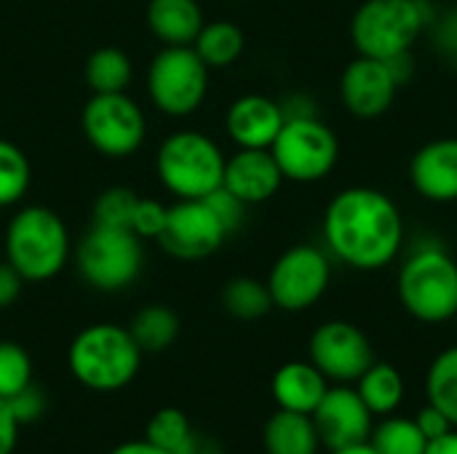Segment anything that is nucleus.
<instances>
[{
	"label": "nucleus",
	"instance_id": "f257e3e1",
	"mask_svg": "<svg viewBox=\"0 0 457 454\" xmlns=\"http://www.w3.org/2000/svg\"><path fill=\"white\" fill-rule=\"evenodd\" d=\"M321 230L329 254L361 273L388 268L404 246L402 209L367 185L340 190L324 211Z\"/></svg>",
	"mask_w": 457,
	"mask_h": 454
},
{
	"label": "nucleus",
	"instance_id": "f03ea898",
	"mask_svg": "<svg viewBox=\"0 0 457 454\" xmlns=\"http://www.w3.org/2000/svg\"><path fill=\"white\" fill-rule=\"evenodd\" d=\"M142 356L126 326L91 324L70 343L67 367L78 385L96 393H115L134 383Z\"/></svg>",
	"mask_w": 457,
	"mask_h": 454
},
{
	"label": "nucleus",
	"instance_id": "7ed1b4c3",
	"mask_svg": "<svg viewBox=\"0 0 457 454\" xmlns=\"http://www.w3.org/2000/svg\"><path fill=\"white\" fill-rule=\"evenodd\" d=\"M70 257V233L64 219L46 206H24L5 230V260L29 281L43 284L62 273Z\"/></svg>",
	"mask_w": 457,
	"mask_h": 454
},
{
	"label": "nucleus",
	"instance_id": "20e7f679",
	"mask_svg": "<svg viewBox=\"0 0 457 454\" xmlns=\"http://www.w3.org/2000/svg\"><path fill=\"white\" fill-rule=\"evenodd\" d=\"M428 19L423 0H364L351 16V40L356 54L391 62L412 54Z\"/></svg>",
	"mask_w": 457,
	"mask_h": 454
},
{
	"label": "nucleus",
	"instance_id": "39448f33",
	"mask_svg": "<svg viewBox=\"0 0 457 454\" xmlns=\"http://www.w3.org/2000/svg\"><path fill=\"white\" fill-rule=\"evenodd\" d=\"M155 169L161 185L177 195V201H193L222 187L225 155L212 136L201 131H177L158 147Z\"/></svg>",
	"mask_w": 457,
	"mask_h": 454
},
{
	"label": "nucleus",
	"instance_id": "423d86ee",
	"mask_svg": "<svg viewBox=\"0 0 457 454\" xmlns=\"http://www.w3.org/2000/svg\"><path fill=\"white\" fill-rule=\"evenodd\" d=\"M404 310L423 324H445L457 313V262L439 246L418 249L396 281Z\"/></svg>",
	"mask_w": 457,
	"mask_h": 454
},
{
	"label": "nucleus",
	"instance_id": "0eeeda50",
	"mask_svg": "<svg viewBox=\"0 0 457 454\" xmlns=\"http://www.w3.org/2000/svg\"><path fill=\"white\" fill-rule=\"evenodd\" d=\"M80 278L96 292H120L131 286L145 268L142 238L123 227L91 225L75 249Z\"/></svg>",
	"mask_w": 457,
	"mask_h": 454
},
{
	"label": "nucleus",
	"instance_id": "6e6552de",
	"mask_svg": "<svg viewBox=\"0 0 457 454\" xmlns=\"http://www.w3.org/2000/svg\"><path fill=\"white\" fill-rule=\"evenodd\" d=\"M270 153L289 182L311 185L327 179L340 161L337 134L313 115H287Z\"/></svg>",
	"mask_w": 457,
	"mask_h": 454
},
{
	"label": "nucleus",
	"instance_id": "1a4fd4ad",
	"mask_svg": "<svg viewBox=\"0 0 457 454\" xmlns=\"http://www.w3.org/2000/svg\"><path fill=\"white\" fill-rule=\"evenodd\" d=\"M209 91V67L193 45H166L147 70V94L169 118L193 115Z\"/></svg>",
	"mask_w": 457,
	"mask_h": 454
},
{
	"label": "nucleus",
	"instance_id": "9d476101",
	"mask_svg": "<svg viewBox=\"0 0 457 454\" xmlns=\"http://www.w3.org/2000/svg\"><path fill=\"white\" fill-rule=\"evenodd\" d=\"M86 142L104 158L134 155L147 131L142 107L126 94H94L80 115Z\"/></svg>",
	"mask_w": 457,
	"mask_h": 454
},
{
	"label": "nucleus",
	"instance_id": "9b49d317",
	"mask_svg": "<svg viewBox=\"0 0 457 454\" xmlns=\"http://www.w3.org/2000/svg\"><path fill=\"white\" fill-rule=\"evenodd\" d=\"M329 281H332L329 254L319 246L297 244L273 262L265 284L273 297V308L287 313H300L313 308L327 294Z\"/></svg>",
	"mask_w": 457,
	"mask_h": 454
},
{
	"label": "nucleus",
	"instance_id": "f8f14e48",
	"mask_svg": "<svg viewBox=\"0 0 457 454\" xmlns=\"http://www.w3.org/2000/svg\"><path fill=\"white\" fill-rule=\"evenodd\" d=\"M228 235V227L209 206V201L193 198L166 206V222L155 241L169 257L179 262H201L217 254Z\"/></svg>",
	"mask_w": 457,
	"mask_h": 454
},
{
	"label": "nucleus",
	"instance_id": "ddd939ff",
	"mask_svg": "<svg viewBox=\"0 0 457 454\" xmlns=\"http://www.w3.org/2000/svg\"><path fill=\"white\" fill-rule=\"evenodd\" d=\"M308 361L335 385H353L378 359L370 337L351 321H327L308 340Z\"/></svg>",
	"mask_w": 457,
	"mask_h": 454
},
{
	"label": "nucleus",
	"instance_id": "4468645a",
	"mask_svg": "<svg viewBox=\"0 0 457 454\" xmlns=\"http://www.w3.org/2000/svg\"><path fill=\"white\" fill-rule=\"evenodd\" d=\"M311 417L321 447L329 452L370 442L375 428V415L353 385H329Z\"/></svg>",
	"mask_w": 457,
	"mask_h": 454
},
{
	"label": "nucleus",
	"instance_id": "2eb2a0df",
	"mask_svg": "<svg viewBox=\"0 0 457 454\" xmlns=\"http://www.w3.org/2000/svg\"><path fill=\"white\" fill-rule=\"evenodd\" d=\"M399 80L388 62L361 56L351 59L340 75V99L343 107L361 120L383 118L396 102Z\"/></svg>",
	"mask_w": 457,
	"mask_h": 454
},
{
	"label": "nucleus",
	"instance_id": "dca6fc26",
	"mask_svg": "<svg viewBox=\"0 0 457 454\" xmlns=\"http://www.w3.org/2000/svg\"><path fill=\"white\" fill-rule=\"evenodd\" d=\"M410 182L415 193L431 203H455L457 136L426 142L410 161Z\"/></svg>",
	"mask_w": 457,
	"mask_h": 454
},
{
	"label": "nucleus",
	"instance_id": "f3484780",
	"mask_svg": "<svg viewBox=\"0 0 457 454\" xmlns=\"http://www.w3.org/2000/svg\"><path fill=\"white\" fill-rule=\"evenodd\" d=\"M284 120H287V112L276 99L262 96V94H244L228 107L225 131L238 147L270 150Z\"/></svg>",
	"mask_w": 457,
	"mask_h": 454
},
{
	"label": "nucleus",
	"instance_id": "a211bd4d",
	"mask_svg": "<svg viewBox=\"0 0 457 454\" xmlns=\"http://www.w3.org/2000/svg\"><path fill=\"white\" fill-rule=\"evenodd\" d=\"M284 182V174L270 150H249L238 147L236 155L225 158L222 187L233 193L246 206L270 201Z\"/></svg>",
	"mask_w": 457,
	"mask_h": 454
},
{
	"label": "nucleus",
	"instance_id": "6ab92c4d",
	"mask_svg": "<svg viewBox=\"0 0 457 454\" xmlns=\"http://www.w3.org/2000/svg\"><path fill=\"white\" fill-rule=\"evenodd\" d=\"M327 388L329 380L311 361H287L284 367L276 369L270 380V396L276 407L300 415H313Z\"/></svg>",
	"mask_w": 457,
	"mask_h": 454
},
{
	"label": "nucleus",
	"instance_id": "aec40b11",
	"mask_svg": "<svg viewBox=\"0 0 457 454\" xmlns=\"http://www.w3.org/2000/svg\"><path fill=\"white\" fill-rule=\"evenodd\" d=\"M145 19L163 45H193L206 24L198 0H150Z\"/></svg>",
	"mask_w": 457,
	"mask_h": 454
},
{
	"label": "nucleus",
	"instance_id": "412c9836",
	"mask_svg": "<svg viewBox=\"0 0 457 454\" xmlns=\"http://www.w3.org/2000/svg\"><path fill=\"white\" fill-rule=\"evenodd\" d=\"M265 454H319L321 442L311 415L276 409L262 428Z\"/></svg>",
	"mask_w": 457,
	"mask_h": 454
},
{
	"label": "nucleus",
	"instance_id": "4be33fe9",
	"mask_svg": "<svg viewBox=\"0 0 457 454\" xmlns=\"http://www.w3.org/2000/svg\"><path fill=\"white\" fill-rule=\"evenodd\" d=\"M353 388L359 391L361 401L370 407L375 417H388L394 415L402 401H404V377L396 367L386 361H375L356 383Z\"/></svg>",
	"mask_w": 457,
	"mask_h": 454
},
{
	"label": "nucleus",
	"instance_id": "5701e85b",
	"mask_svg": "<svg viewBox=\"0 0 457 454\" xmlns=\"http://www.w3.org/2000/svg\"><path fill=\"white\" fill-rule=\"evenodd\" d=\"M193 48L209 70H222L241 59L246 48V37L238 24L220 19V21H206L201 27L198 37L193 40Z\"/></svg>",
	"mask_w": 457,
	"mask_h": 454
},
{
	"label": "nucleus",
	"instance_id": "b1692460",
	"mask_svg": "<svg viewBox=\"0 0 457 454\" xmlns=\"http://www.w3.org/2000/svg\"><path fill=\"white\" fill-rule=\"evenodd\" d=\"M145 439L163 454H201L198 433L193 431L187 415L174 407L158 409L147 420Z\"/></svg>",
	"mask_w": 457,
	"mask_h": 454
},
{
	"label": "nucleus",
	"instance_id": "393cba45",
	"mask_svg": "<svg viewBox=\"0 0 457 454\" xmlns=\"http://www.w3.org/2000/svg\"><path fill=\"white\" fill-rule=\"evenodd\" d=\"M131 75H134L131 59L118 45L96 48L83 67V78L94 94H120L131 83Z\"/></svg>",
	"mask_w": 457,
	"mask_h": 454
},
{
	"label": "nucleus",
	"instance_id": "a878e982",
	"mask_svg": "<svg viewBox=\"0 0 457 454\" xmlns=\"http://www.w3.org/2000/svg\"><path fill=\"white\" fill-rule=\"evenodd\" d=\"M129 332L142 353H163L179 337V318L166 305H147L131 318Z\"/></svg>",
	"mask_w": 457,
	"mask_h": 454
},
{
	"label": "nucleus",
	"instance_id": "bb28decb",
	"mask_svg": "<svg viewBox=\"0 0 457 454\" xmlns=\"http://www.w3.org/2000/svg\"><path fill=\"white\" fill-rule=\"evenodd\" d=\"M222 308L228 316H233L238 321H257L273 310V297L268 292V284L249 278V276H238L225 284Z\"/></svg>",
	"mask_w": 457,
	"mask_h": 454
},
{
	"label": "nucleus",
	"instance_id": "cd10ccee",
	"mask_svg": "<svg viewBox=\"0 0 457 454\" xmlns=\"http://www.w3.org/2000/svg\"><path fill=\"white\" fill-rule=\"evenodd\" d=\"M426 396L428 404L445 412V417L457 428V345L442 351L426 375Z\"/></svg>",
	"mask_w": 457,
	"mask_h": 454
},
{
	"label": "nucleus",
	"instance_id": "c85d7f7f",
	"mask_svg": "<svg viewBox=\"0 0 457 454\" xmlns=\"http://www.w3.org/2000/svg\"><path fill=\"white\" fill-rule=\"evenodd\" d=\"M370 444L375 447L378 454H423L428 442L415 425L412 417H396L388 415L372 428Z\"/></svg>",
	"mask_w": 457,
	"mask_h": 454
},
{
	"label": "nucleus",
	"instance_id": "c756f323",
	"mask_svg": "<svg viewBox=\"0 0 457 454\" xmlns=\"http://www.w3.org/2000/svg\"><path fill=\"white\" fill-rule=\"evenodd\" d=\"M32 169L21 147L0 139V209L13 206L29 190Z\"/></svg>",
	"mask_w": 457,
	"mask_h": 454
},
{
	"label": "nucleus",
	"instance_id": "7c9ffc66",
	"mask_svg": "<svg viewBox=\"0 0 457 454\" xmlns=\"http://www.w3.org/2000/svg\"><path fill=\"white\" fill-rule=\"evenodd\" d=\"M137 206H139V195L134 190H129V187H107L94 203V225H110V227L131 230Z\"/></svg>",
	"mask_w": 457,
	"mask_h": 454
},
{
	"label": "nucleus",
	"instance_id": "2f4dec72",
	"mask_svg": "<svg viewBox=\"0 0 457 454\" xmlns=\"http://www.w3.org/2000/svg\"><path fill=\"white\" fill-rule=\"evenodd\" d=\"M32 383V359L19 343L0 340V399H11Z\"/></svg>",
	"mask_w": 457,
	"mask_h": 454
},
{
	"label": "nucleus",
	"instance_id": "473e14b6",
	"mask_svg": "<svg viewBox=\"0 0 457 454\" xmlns=\"http://www.w3.org/2000/svg\"><path fill=\"white\" fill-rule=\"evenodd\" d=\"M5 401H8V407H11L19 425H32L46 412V393L35 383H29L24 391H19L16 396H11Z\"/></svg>",
	"mask_w": 457,
	"mask_h": 454
},
{
	"label": "nucleus",
	"instance_id": "72a5a7b5",
	"mask_svg": "<svg viewBox=\"0 0 457 454\" xmlns=\"http://www.w3.org/2000/svg\"><path fill=\"white\" fill-rule=\"evenodd\" d=\"M166 222V206H161L158 201H147L139 198V206L134 211V222L131 230L145 241V238H158Z\"/></svg>",
	"mask_w": 457,
	"mask_h": 454
},
{
	"label": "nucleus",
	"instance_id": "f704fd0d",
	"mask_svg": "<svg viewBox=\"0 0 457 454\" xmlns=\"http://www.w3.org/2000/svg\"><path fill=\"white\" fill-rule=\"evenodd\" d=\"M209 206L217 211V217L222 219V225L228 227V233L238 230L241 222H244V214H246V203L238 201L233 193H228L225 187H217L212 195H206Z\"/></svg>",
	"mask_w": 457,
	"mask_h": 454
},
{
	"label": "nucleus",
	"instance_id": "c9c22d12",
	"mask_svg": "<svg viewBox=\"0 0 457 454\" xmlns=\"http://www.w3.org/2000/svg\"><path fill=\"white\" fill-rule=\"evenodd\" d=\"M415 420V425L420 428V433L426 436V442H434V439H439V436H445V433H450L453 431V423L445 417V412L442 409H436L434 404H426L420 412H418V417H412Z\"/></svg>",
	"mask_w": 457,
	"mask_h": 454
},
{
	"label": "nucleus",
	"instance_id": "e433bc0d",
	"mask_svg": "<svg viewBox=\"0 0 457 454\" xmlns=\"http://www.w3.org/2000/svg\"><path fill=\"white\" fill-rule=\"evenodd\" d=\"M21 286H24V278L13 270V265L8 260L0 262V310L11 308L19 300Z\"/></svg>",
	"mask_w": 457,
	"mask_h": 454
},
{
	"label": "nucleus",
	"instance_id": "4c0bfd02",
	"mask_svg": "<svg viewBox=\"0 0 457 454\" xmlns=\"http://www.w3.org/2000/svg\"><path fill=\"white\" fill-rule=\"evenodd\" d=\"M19 423L5 399H0V454H13L19 442Z\"/></svg>",
	"mask_w": 457,
	"mask_h": 454
},
{
	"label": "nucleus",
	"instance_id": "58836bf2",
	"mask_svg": "<svg viewBox=\"0 0 457 454\" xmlns=\"http://www.w3.org/2000/svg\"><path fill=\"white\" fill-rule=\"evenodd\" d=\"M423 454H457V428H453L450 433H445L439 439H434V442H428Z\"/></svg>",
	"mask_w": 457,
	"mask_h": 454
},
{
	"label": "nucleus",
	"instance_id": "ea45409f",
	"mask_svg": "<svg viewBox=\"0 0 457 454\" xmlns=\"http://www.w3.org/2000/svg\"><path fill=\"white\" fill-rule=\"evenodd\" d=\"M107 454H163L158 447H153L147 439H137V442H123L115 450H110Z\"/></svg>",
	"mask_w": 457,
	"mask_h": 454
},
{
	"label": "nucleus",
	"instance_id": "a19ab883",
	"mask_svg": "<svg viewBox=\"0 0 457 454\" xmlns=\"http://www.w3.org/2000/svg\"><path fill=\"white\" fill-rule=\"evenodd\" d=\"M329 454H378V452H375V447H372L370 442H364V444L343 447V450H335V452H329Z\"/></svg>",
	"mask_w": 457,
	"mask_h": 454
},
{
	"label": "nucleus",
	"instance_id": "79ce46f5",
	"mask_svg": "<svg viewBox=\"0 0 457 454\" xmlns=\"http://www.w3.org/2000/svg\"><path fill=\"white\" fill-rule=\"evenodd\" d=\"M453 321H455V326H457V313H455V318H453Z\"/></svg>",
	"mask_w": 457,
	"mask_h": 454
},
{
	"label": "nucleus",
	"instance_id": "37998d69",
	"mask_svg": "<svg viewBox=\"0 0 457 454\" xmlns=\"http://www.w3.org/2000/svg\"><path fill=\"white\" fill-rule=\"evenodd\" d=\"M236 3H238V0H236Z\"/></svg>",
	"mask_w": 457,
	"mask_h": 454
}]
</instances>
